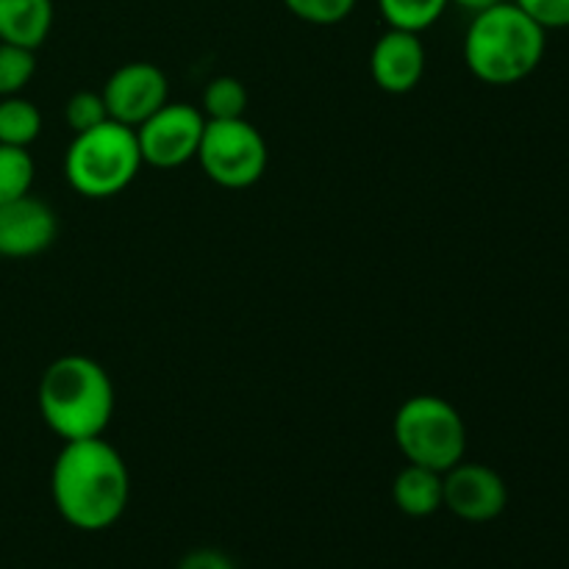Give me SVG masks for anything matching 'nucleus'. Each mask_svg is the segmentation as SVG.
<instances>
[{"label": "nucleus", "mask_w": 569, "mask_h": 569, "mask_svg": "<svg viewBox=\"0 0 569 569\" xmlns=\"http://www.w3.org/2000/svg\"><path fill=\"white\" fill-rule=\"evenodd\" d=\"M37 72V50L0 42V98L22 94Z\"/></svg>", "instance_id": "a211bd4d"}, {"label": "nucleus", "mask_w": 569, "mask_h": 569, "mask_svg": "<svg viewBox=\"0 0 569 569\" xmlns=\"http://www.w3.org/2000/svg\"><path fill=\"white\" fill-rule=\"evenodd\" d=\"M53 28V0H0V42L42 48Z\"/></svg>", "instance_id": "f8f14e48"}, {"label": "nucleus", "mask_w": 569, "mask_h": 569, "mask_svg": "<svg viewBox=\"0 0 569 569\" xmlns=\"http://www.w3.org/2000/svg\"><path fill=\"white\" fill-rule=\"evenodd\" d=\"M142 167L137 131L106 120L92 131L72 133L64 156V176L78 194L92 200L114 198L128 189Z\"/></svg>", "instance_id": "20e7f679"}, {"label": "nucleus", "mask_w": 569, "mask_h": 569, "mask_svg": "<svg viewBox=\"0 0 569 569\" xmlns=\"http://www.w3.org/2000/svg\"><path fill=\"white\" fill-rule=\"evenodd\" d=\"M248 89L239 78L217 76L203 89V117L206 120H239L248 111Z\"/></svg>", "instance_id": "dca6fc26"}, {"label": "nucleus", "mask_w": 569, "mask_h": 569, "mask_svg": "<svg viewBox=\"0 0 569 569\" xmlns=\"http://www.w3.org/2000/svg\"><path fill=\"white\" fill-rule=\"evenodd\" d=\"M33 178H37V164L31 150L0 144V203L31 194Z\"/></svg>", "instance_id": "f3484780"}, {"label": "nucleus", "mask_w": 569, "mask_h": 569, "mask_svg": "<svg viewBox=\"0 0 569 569\" xmlns=\"http://www.w3.org/2000/svg\"><path fill=\"white\" fill-rule=\"evenodd\" d=\"M392 500L406 517H415V520H426V517L437 515L439 509H445L442 472L428 470V467L420 465H406L395 476Z\"/></svg>", "instance_id": "ddd939ff"}, {"label": "nucleus", "mask_w": 569, "mask_h": 569, "mask_svg": "<svg viewBox=\"0 0 569 569\" xmlns=\"http://www.w3.org/2000/svg\"><path fill=\"white\" fill-rule=\"evenodd\" d=\"M37 403L44 426L61 442L103 437L114 415V383L94 359L67 353L44 367Z\"/></svg>", "instance_id": "f03ea898"}, {"label": "nucleus", "mask_w": 569, "mask_h": 569, "mask_svg": "<svg viewBox=\"0 0 569 569\" xmlns=\"http://www.w3.org/2000/svg\"><path fill=\"white\" fill-rule=\"evenodd\" d=\"M395 442L409 465L448 472L467 453V426L439 395H415L395 415Z\"/></svg>", "instance_id": "39448f33"}, {"label": "nucleus", "mask_w": 569, "mask_h": 569, "mask_svg": "<svg viewBox=\"0 0 569 569\" xmlns=\"http://www.w3.org/2000/svg\"><path fill=\"white\" fill-rule=\"evenodd\" d=\"M545 31L569 28V0H515Z\"/></svg>", "instance_id": "412c9836"}, {"label": "nucleus", "mask_w": 569, "mask_h": 569, "mask_svg": "<svg viewBox=\"0 0 569 569\" xmlns=\"http://www.w3.org/2000/svg\"><path fill=\"white\" fill-rule=\"evenodd\" d=\"M267 142L259 128L239 120H206L198 161L209 181L226 189H248L267 172Z\"/></svg>", "instance_id": "423d86ee"}, {"label": "nucleus", "mask_w": 569, "mask_h": 569, "mask_svg": "<svg viewBox=\"0 0 569 569\" xmlns=\"http://www.w3.org/2000/svg\"><path fill=\"white\" fill-rule=\"evenodd\" d=\"M100 94L111 120L137 128L170 100V83L161 67L150 61H128L111 72Z\"/></svg>", "instance_id": "6e6552de"}, {"label": "nucleus", "mask_w": 569, "mask_h": 569, "mask_svg": "<svg viewBox=\"0 0 569 569\" xmlns=\"http://www.w3.org/2000/svg\"><path fill=\"white\" fill-rule=\"evenodd\" d=\"M450 0H378L383 22L398 31L422 33L448 11Z\"/></svg>", "instance_id": "2eb2a0df"}, {"label": "nucleus", "mask_w": 569, "mask_h": 569, "mask_svg": "<svg viewBox=\"0 0 569 569\" xmlns=\"http://www.w3.org/2000/svg\"><path fill=\"white\" fill-rule=\"evenodd\" d=\"M426 44L420 33L387 28L370 53L372 81L389 94H406L417 89L426 76Z\"/></svg>", "instance_id": "9b49d317"}, {"label": "nucleus", "mask_w": 569, "mask_h": 569, "mask_svg": "<svg viewBox=\"0 0 569 569\" xmlns=\"http://www.w3.org/2000/svg\"><path fill=\"white\" fill-rule=\"evenodd\" d=\"M64 117L72 133L92 131V128L103 126L106 120H111L103 94L92 92V89H81V92L72 94L64 106Z\"/></svg>", "instance_id": "6ab92c4d"}, {"label": "nucleus", "mask_w": 569, "mask_h": 569, "mask_svg": "<svg viewBox=\"0 0 569 569\" xmlns=\"http://www.w3.org/2000/svg\"><path fill=\"white\" fill-rule=\"evenodd\" d=\"M545 48L548 31L517 3L500 0L472 14L465 37V61L478 81L511 87L542 64Z\"/></svg>", "instance_id": "7ed1b4c3"}, {"label": "nucleus", "mask_w": 569, "mask_h": 569, "mask_svg": "<svg viewBox=\"0 0 569 569\" xmlns=\"http://www.w3.org/2000/svg\"><path fill=\"white\" fill-rule=\"evenodd\" d=\"M42 133V114L22 94L0 98V144L31 148Z\"/></svg>", "instance_id": "4468645a"}, {"label": "nucleus", "mask_w": 569, "mask_h": 569, "mask_svg": "<svg viewBox=\"0 0 569 569\" xmlns=\"http://www.w3.org/2000/svg\"><path fill=\"white\" fill-rule=\"evenodd\" d=\"M176 569H237V565H233L231 556H226L222 550L198 548L192 550V553L183 556Z\"/></svg>", "instance_id": "4be33fe9"}, {"label": "nucleus", "mask_w": 569, "mask_h": 569, "mask_svg": "<svg viewBox=\"0 0 569 569\" xmlns=\"http://www.w3.org/2000/svg\"><path fill=\"white\" fill-rule=\"evenodd\" d=\"M59 220L44 200L33 194L0 203V259H31L56 242Z\"/></svg>", "instance_id": "9d476101"}, {"label": "nucleus", "mask_w": 569, "mask_h": 569, "mask_svg": "<svg viewBox=\"0 0 569 569\" xmlns=\"http://www.w3.org/2000/svg\"><path fill=\"white\" fill-rule=\"evenodd\" d=\"M50 498L76 531H109L128 509L131 472L120 450L103 437L64 442L50 470Z\"/></svg>", "instance_id": "f257e3e1"}, {"label": "nucleus", "mask_w": 569, "mask_h": 569, "mask_svg": "<svg viewBox=\"0 0 569 569\" xmlns=\"http://www.w3.org/2000/svg\"><path fill=\"white\" fill-rule=\"evenodd\" d=\"M133 131H137L142 164L156 167V170H172V167L198 159L206 117L194 106L167 100L156 114H150Z\"/></svg>", "instance_id": "0eeeda50"}, {"label": "nucleus", "mask_w": 569, "mask_h": 569, "mask_svg": "<svg viewBox=\"0 0 569 569\" xmlns=\"http://www.w3.org/2000/svg\"><path fill=\"white\" fill-rule=\"evenodd\" d=\"M450 3L459 6V9H465V11H470V14H478V11L489 9V6L500 3V0H450Z\"/></svg>", "instance_id": "5701e85b"}, {"label": "nucleus", "mask_w": 569, "mask_h": 569, "mask_svg": "<svg viewBox=\"0 0 569 569\" xmlns=\"http://www.w3.org/2000/svg\"><path fill=\"white\" fill-rule=\"evenodd\" d=\"M359 0H283L289 11L298 20L309 22V26H337L353 14Z\"/></svg>", "instance_id": "aec40b11"}, {"label": "nucleus", "mask_w": 569, "mask_h": 569, "mask_svg": "<svg viewBox=\"0 0 569 569\" xmlns=\"http://www.w3.org/2000/svg\"><path fill=\"white\" fill-rule=\"evenodd\" d=\"M445 509L465 522H492L509 506V487L498 470L465 461L442 472Z\"/></svg>", "instance_id": "1a4fd4ad"}]
</instances>
